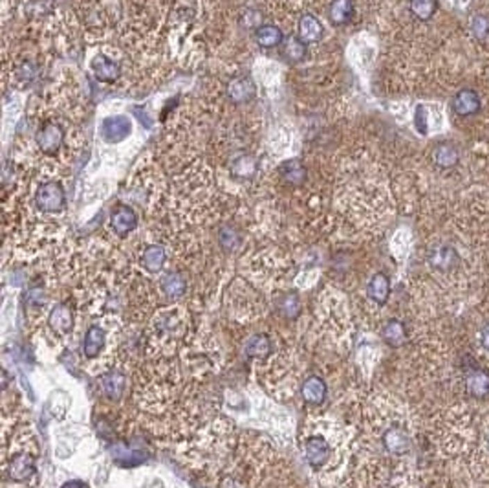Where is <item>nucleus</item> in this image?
<instances>
[{
	"mask_svg": "<svg viewBox=\"0 0 489 488\" xmlns=\"http://www.w3.org/2000/svg\"><path fill=\"white\" fill-rule=\"evenodd\" d=\"M37 208L44 213H61L66 206V193L61 182L48 180L41 184L35 191Z\"/></svg>",
	"mask_w": 489,
	"mask_h": 488,
	"instance_id": "1",
	"label": "nucleus"
},
{
	"mask_svg": "<svg viewBox=\"0 0 489 488\" xmlns=\"http://www.w3.org/2000/svg\"><path fill=\"white\" fill-rule=\"evenodd\" d=\"M303 452L308 464L315 470H324L332 461V446L328 443L326 435L310 433L303 443Z\"/></svg>",
	"mask_w": 489,
	"mask_h": 488,
	"instance_id": "2",
	"label": "nucleus"
},
{
	"mask_svg": "<svg viewBox=\"0 0 489 488\" xmlns=\"http://www.w3.org/2000/svg\"><path fill=\"white\" fill-rule=\"evenodd\" d=\"M35 142L44 154H56L65 143V129L56 122L42 123L35 133Z\"/></svg>",
	"mask_w": 489,
	"mask_h": 488,
	"instance_id": "3",
	"label": "nucleus"
},
{
	"mask_svg": "<svg viewBox=\"0 0 489 488\" xmlns=\"http://www.w3.org/2000/svg\"><path fill=\"white\" fill-rule=\"evenodd\" d=\"M429 266L436 272H451L460 265V255L451 244H434L427 254Z\"/></svg>",
	"mask_w": 489,
	"mask_h": 488,
	"instance_id": "4",
	"label": "nucleus"
},
{
	"mask_svg": "<svg viewBox=\"0 0 489 488\" xmlns=\"http://www.w3.org/2000/svg\"><path fill=\"white\" fill-rule=\"evenodd\" d=\"M451 108H453V112L458 117L476 116V114H480V111H482V99H480V94L474 90V88H469V87L460 88V90L453 96Z\"/></svg>",
	"mask_w": 489,
	"mask_h": 488,
	"instance_id": "5",
	"label": "nucleus"
},
{
	"mask_svg": "<svg viewBox=\"0 0 489 488\" xmlns=\"http://www.w3.org/2000/svg\"><path fill=\"white\" fill-rule=\"evenodd\" d=\"M99 133L106 143H119L131 136L132 122L129 116L105 117L99 125Z\"/></svg>",
	"mask_w": 489,
	"mask_h": 488,
	"instance_id": "6",
	"label": "nucleus"
},
{
	"mask_svg": "<svg viewBox=\"0 0 489 488\" xmlns=\"http://www.w3.org/2000/svg\"><path fill=\"white\" fill-rule=\"evenodd\" d=\"M431 160L438 169H453L462 160V151L456 143L440 142L431 151Z\"/></svg>",
	"mask_w": 489,
	"mask_h": 488,
	"instance_id": "7",
	"label": "nucleus"
},
{
	"mask_svg": "<svg viewBox=\"0 0 489 488\" xmlns=\"http://www.w3.org/2000/svg\"><path fill=\"white\" fill-rule=\"evenodd\" d=\"M138 226V217L136 211L131 206L119 204L116 208L112 209L110 215V228L114 229V234H117L119 237H126L131 234L132 229H136Z\"/></svg>",
	"mask_w": 489,
	"mask_h": 488,
	"instance_id": "8",
	"label": "nucleus"
},
{
	"mask_svg": "<svg viewBox=\"0 0 489 488\" xmlns=\"http://www.w3.org/2000/svg\"><path fill=\"white\" fill-rule=\"evenodd\" d=\"M227 97L235 103H249L257 94V87L251 77L238 76L227 83Z\"/></svg>",
	"mask_w": 489,
	"mask_h": 488,
	"instance_id": "9",
	"label": "nucleus"
},
{
	"mask_svg": "<svg viewBox=\"0 0 489 488\" xmlns=\"http://www.w3.org/2000/svg\"><path fill=\"white\" fill-rule=\"evenodd\" d=\"M90 68L99 83H114L119 77V65L106 56L94 57L90 63Z\"/></svg>",
	"mask_w": 489,
	"mask_h": 488,
	"instance_id": "10",
	"label": "nucleus"
},
{
	"mask_svg": "<svg viewBox=\"0 0 489 488\" xmlns=\"http://www.w3.org/2000/svg\"><path fill=\"white\" fill-rule=\"evenodd\" d=\"M465 389L473 398L489 397V373L484 369H471L465 375Z\"/></svg>",
	"mask_w": 489,
	"mask_h": 488,
	"instance_id": "11",
	"label": "nucleus"
},
{
	"mask_svg": "<svg viewBox=\"0 0 489 488\" xmlns=\"http://www.w3.org/2000/svg\"><path fill=\"white\" fill-rule=\"evenodd\" d=\"M10 473L15 481H26L35 473V459L31 453H17L10 459Z\"/></svg>",
	"mask_w": 489,
	"mask_h": 488,
	"instance_id": "12",
	"label": "nucleus"
},
{
	"mask_svg": "<svg viewBox=\"0 0 489 488\" xmlns=\"http://www.w3.org/2000/svg\"><path fill=\"white\" fill-rule=\"evenodd\" d=\"M297 33L299 37L303 39L304 42H317L323 39V24L319 22L317 17H313L312 13H304L301 19H299L297 24Z\"/></svg>",
	"mask_w": 489,
	"mask_h": 488,
	"instance_id": "13",
	"label": "nucleus"
},
{
	"mask_svg": "<svg viewBox=\"0 0 489 488\" xmlns=\"http://www.w3.org/2000/svg\"><path fill=\"white\" fill-rule=\"evenodd\" d=\"M279 173H281V178L284 182L288 186H293V188L303 186L308 177L306 168H304V163L301 160H286V162L279 165Z\"/></svg>",
	"mask_w": 489,
	"mask_h": 488,
	"instance_id": "14",
	"label": "nucleus"
},
{
	"mask_svg": "<svg viewBox=\"0 0 489 488\" xmlns=\"http://www.w3.org/2000/svg\"><path fill=\"white\" fill-rule=\"evenodd\" d=\"M381 441H383L385 450L392 453V455H404L411 448L407 433L404 430H399V428H388L387 432L383 433Z\"/></svg>",
	"mask_w": 489,
	"mask_h": 488,
	"instance_id": "15",
	"label": "nucleus"
},
{
	"mask_svg": "<svg viewBox=\"0 0 489 488\" xmlns=\"http://www.w3.org/2000/svg\"><path fill=\"white\" fill-rule=\"evenodd\" d=\"M367 294L374 303L385 305L388 300V295H390V279L387 277V274H383V272L374 274L372 277H370V281H368Z\"/></svg>",
	"mask_w": 489,
	"mask_h": 488,
	"instance_id": "16",
	"label": "nucleus"
},
{
	"mask_svg": "<svg viewBox=\"0 0 489 488\" xmlns=\"http://www.w3.org/2000/svg\"><path fill=\"white\" fill-rule=\"evenodd\" d=\"M258 169H260V163H258L257 156H253L249 153L240 154L231 163V173L237 178H240V180H251V178H255Z\"/></svg>",
	"mask_w": 489,
	"mask_h": 488,
	"instance_id": "17",
	"label": "nucleus"
},
{
	"mask_svg": "<svg viewBox=\"0 0 489 488\" xmlns=\"http://www.w3.org/2000/svg\"><path fill=\"white\" fill-rule=\"evenodd\" d=\"M106 334L101 327H90L85 334V341H83V352L86 358H96L105 349Z\"/></svg>",
	"mask_w": 489,
	"mask_h": 488,
	"instance_id": "18",
	"label": "nucleus"
},
{
	"mask_svg": "<svg viewBox=\"0 0 489 488\" xmlns=\"http://www.w3.org/2000/svg\"><path fill=\"white\" fill-rule=\"evenodd\" d=\"M354 11V0H332L328 8V17L333 26H345L352 21Z\"/></svg>",
	"mask_w": 489,
	"mask_h": 488,
	"instance_id": "19",
	"label": "nucleus"
},
{
	"mask_svg": "<svg viewBox=\"0 0 489 488\" xmlns=\"http://www.w3.org/2000/svg\"><path fill=\"white\" fill-rule=\"evenodd\" d=\"M48 323H50L51 329H56L61 334H66L74 329V312L65 305H57L53 311L50 312V318H48Z\"/></svg>",
	"mask_w": 489,
	"mask_h": 488,
	"instance_id": "20",
	"label": "nucleus"
},
{
	"mask_svg": "<svg viewBox=\"0 0 489 488\" xmlns=\"http://www.w3.org/2000/svg\"><path fill=\"white\" fill-rule=\"evenodd\" d=\"M303 397L310 404H321L326 398V384L321 377H308L303 384Z\"/></svg>",
	"mask_w": 489,
	"mask_h": 488,
	"instance_id": "21",
	"label": "nucleus"
},
{
	"mask_svg": "<svg viewBox=\"0 0 489 488\" xmlns=\"http://www.w3.org/2000/svg\"><path fill=\"white\" fill-rule=\"evenodd\" d=\"M255 41L264 48H275V46L284 42V33L279 30L277 26L260 24L255 31Z\"/></svg>",
	"mask_w": 489,
	"mask_h": 488,
	"instance_id": "22",
	"label": "nucleus"
},
{
	"mask_svg": "<svg viewBox=\"0 0 489 488\" xmlns=\"http://www.w3.org/2000/svg\"><path fill=\"white\" fill-rule=\"evenodd\" d=\"M162 290L167 298L178 300V298H182V295L185 294L187 283L182 277V274H178V272H167L162 277Z\"/></svg>",
	"mask_w": 489,
	"mask_h": 488,
	"instance_id": "23",
	"label": "nucleus"
},
{
	"mask_svg": "<svg viewBox=\"0 0 489 488\" xmlns=\"http://www.w3.org/2000/svg\"><path fill=\"white\" fill-rule=\"evenodd\" d=\"M383 340L390 347H401L407 341V329L399 320H388L383 327Z\"/></svg>",
	"mask_w": 489,
	"mask_h": 488,
	"instance_id": "24",
	"label": "nucleus"
},
{
	"mask_svg": "<svg viewBox=\"0 0 489 488\" xmlns=\"http://www.w3.org/2000/svg\"><path fill=\"white\" fill-rule=\"evenodd\" d=\"M165 259H167V254H165V248H162L160 244H152V246H149V248L143 252V257H142V263L143 266H145L149 272H160V270L163 268V265H165Z\"/></svg>",
	"mask_w": 489,
	"mask_h": 488,
	"instance_id": "25",
	"label": "nucleus"
},
{
	"mask_svg": "<svg viewBox=\"0 0 489 488\" xmlns=\"http://www.w3.org/2000/svg\"><path fill=\"white\" fill-rule=\"evenodd\" d=\"M283 54L288 61L299 63V61H303L304 57H306L308 46L299 35H292V37H288L286 41L283 42Z\"/></svg>",
	"mask_w": 489,
	"mask_h": 488,
	"instance_id": "26",
	"label": "nucleus"
},
{
	"mask_svg": "<svg viewBox=\"0 0 489 488\" xmlns=\"http://www.w3.org/2000/svg\"><path fill=\"white\" fill-rule=\"evenodd\" d=\"M408 10H411L414 19L427 22L438 11V0H411L408 2Z\"/></svg>",
	"mask_w": 489,
	"mask_h": 488,
	"instance_id": "27",
	"label": "nucleus"
},
{
	"mask_svg": "<svg viewBox=\"0 0 489 488\" xmlns=\"http://www.w3.org/2000/svg\"><path fill=\"white\" fill-rule=\"evenodd\" d=\"M246 355L253 358H266L272 355V341L266 334H255L246 341Z\"/></svg>",
	"mask_w": 489,
	"mask_h": 488,
	"instance_id": "28",
	"label": "nucleus"
},
{
	"mask_svg": "<svg viewBox=\"0 0 489 488\" xmlns=\"http://www.w3.org/2000/svg\"><path fill=\"white\" fill-rule=\"evenodd\" d=\"M123 387H125V378H123L122 373H108L103 378V393L112 400L122 397Z\"/></svg>",
	"mask_w": 489,
	"mask_h": 488,
	"instance_id": "29",
	"label": "nucleus"
},
{
	"mask_svg": "<svg viewBox=\"0 0 489 488\" xmlns=\"http://www.w3.org/2000/svg\"><path fill=\"white\" fill-rule=\"evenodd\" d=\"M471 35L479 42L489 41V15L486 13H476L471 19Z\"/></svg>",
	"mask_w": 489,
	"mask_h": 488,
	"instance_id": "30",
	"label": "nucleus"
},
{
	"mask_svg": "<svg viewBox=\"0 0 489 488\" xmlns=\"http://www.w3.org/2000/svg\"><path fill=\"white\" fill-rule=\"evenodd\" d=\"M218 241H220V246H222L226 252H235V250L240 246V243H242V237L238 234V229H235L233 226H224V228L220 229Z\"/></svg>",
	"mask_w": 489,
	"mask_h": 488,
	"instance_id": "31",
	"label": "nucleus"
},
{
	"mask_svg": "<svg viewBox=\"0 0 489 488\" xmlns=\"http://www.w3.org/2000/svg\"><path fill=\"white\" fill-rule=\"evenodd\" d=\"M279 311H281V314H283L284 318L293 320V318H297V314L301 312V301H299L297 295H284L283 300L279 301Z\"/></svg>",
	"mask_w": 489,
	"mask_h": 488,
	"instance_id": "32",
	"label": "nucleus"
},
{
	"mask_svg": "<svg viewBox=\"0 0 489 488\" xmlns=\"http://www.w3.org/2000/svg\"><path fill=\"white\" fill-rule=\"evenodd\" d=\"M425 108L422 105L416 107V114H414V127L418 129L420 134H427V117L424 116Z\"/></svg>",
	"mask_w": 489,
	"mask_h": 488,
	"instance_id": "33",
	"label": "nucleus"
},
{
	"mask_svg": "<svg viewBox=\"0 0 489 488\" xmlns=\"http://www.w3.org/2000/svg\"><path fill=\"white\" fill-rule=\"evenodd\" d=\"M480 341H482V347L489 352V323L482 329V332H480Z\"/></svg>",
	"mask_w": 489,
	"mask_h": 488,
	"instance_id": "34",
	"label": "nucleus"
},
{
	"mask_svg": "<svg viewBox=\"0 0 489 488\" xmlns=\"http://www.w3.org/2000/svg\"><path fill=\"white\" fill-rule=\"evenodd\" d=\"M488 446H489V439H488Z\"/></svg>",
	"mask_w": 489,
	"mask_h": 488,
	"instance_id": "35",
	"label": "nucleus"
}]
</instances>
